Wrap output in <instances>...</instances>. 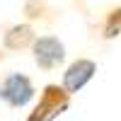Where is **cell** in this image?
Masks as SVG:
<instances>
[{
    "mask_svg": "<svg viewBox=\"0 0 121 121\" xmlns=\"http://www.w3.org/2000/svg\"><path fill=\"white\" fill-rule=\"evenodd\" d=\"M3 60H5V51H3V48H0V63H3Z\"/></svg>",
    "mask_w": 121,
    "mask_h": 121,
    "instance_id": "obj_8",
    "label": "cell"
},
{
    "mask_svg": "<svg viewBox=\"0 0 121 121\" xmlns=\"http://www.w3.org/2000/svg\"><path fill=\"white\" fill-rule=\"evenodd\" d=\"M95 73H97V63H95V60H90V58H75L73 63L65 68L63 80H60V87L73 97V95H78L80 90L95 78Z\"/></svg>",
    "mask_w": 121,
    "mask_h": 121,
    "instance_id": "obj_4",
    "label": "cell"
},
{
    "mask_svg": "<svg viewBox=\"0 0 121 121\" xmlns=\"http://www.w3.org/2000/svg\"><path fill=\"white\" fill-rule=\"evenodd\" d=\"M36 90L32 78L24 73H7L0 80V99L10 107V109H22L34 99Z\"/></svg>",
    "mask_w": 121,
    "mask_h": 121,
    "instance_id": "obj_2",
    "label": "cell"
},
{
    "mask_svg": "<svg viewBox=\"0 0 121 121\" xmlns=\"http://www.w3.org/2000/svg\"><path fill=\"white\" fill-rule=\"evenodd\" d=\"M36 41V32L29 22H22V24H12L3 34V51H27L32 48V44Z\"/></svg>",
    "mask_w": 121,
    "mask_h": 121,
    "instance_id": "obj_5",
    "label": "cell"
},
{
    "mask_svg": "<svg viewBox=\"0 0 121 121\" xmlns=\"http://www.w3.org/2000/svg\"><path fill=\"white\" fill-rule=\"evenodd\" d=\"M32 53H34V63L41 70H53L65 60V46L58 36L46 34V36H36V41L32 44Z\"/></svg>",
    "mask_w": 121,
    "mask_h": 121,
    "instance_id": "obj_3",
    "label": "cell"
},
{
    "mask_svg": "<svg viewBox=\"0 0 121 121\" xmlns=\"http://www.w3.org/2000/svg\"><path fill=\"white\" fill-rule=\"evenodd\" d=\"M121 34V5L119 7H112L109 12L104 15L102 19V39H114Z\"/></svg>",
    "mask_w": 121,
    "mask_h": 121,
    "instance_id": "obj_6",
    "label": "cell"
},
{
    "mask_svg": "<svg viewBox=\"0 0 121 121\" xmlns=\"http://www.w3.org/2000/svg\"><path fill=\"white\" fill-rule=\"evenodd\" d=\"M22 12L27 19H46V15H51V7H48L46 0H24Z\"/></svg>",
    "mask_w": 121,
    "mask_h": 121,
    "instance_id": "obj_7",
    "label": "cell"
},
{
    "mask_svg": "<svg viewBox=\"0 0 121 121\" xmlns=\"http://www.w3.org/2000/svg\"><path fill=\"white\" fill-rule=\"evenodd\" d=\"M70 107V95L65 92L60 85L51 82L41 90V97L34 104V109L29 112L27 121H53L56 116H60Z\"/></svg>",
    "mask_w": 121,
    "mask_h": 121,
    "instance_id": "obj_1",
    "label": "cell"
}]
</instances>
